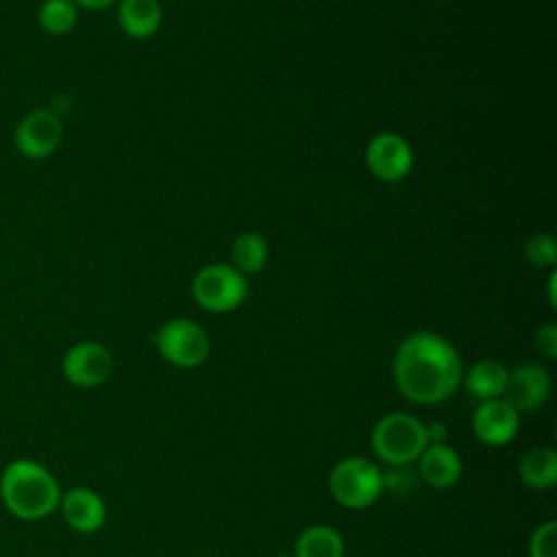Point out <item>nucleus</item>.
<instances>
[{"instance_id": "obj_1", "label": "nucleus", "mask_w": 557, "mask_h": 557, "mask_svg": "<svg viewBox=\"0 0 557 557\" xmlns=\"http://www.w3.org/2000/svg\"><path fill=\"white\" fill-rule=\"evenodd\" d=\"M394 383L416 405H440L461 385L463 363L457 348L437 333L407 335L394 355Z\"/></svg>"}, {"instance_id": "obj_2", "label": "nucleus", "mask_w": 557, "mask_h": 557, "mask_svg": "<svg viewBox=\"0 0 557 557\" xmlns=\"http://www.w3.org/2000/svg\"><path fill=\"white\" fill-rule=\"evenodd\" d=\"M0 500L13 518L35 522L59 509L61 487L39 461L15 459L0 474Z\"/></svg>"}, {"instance_id": "obj_3", "label": "nucleus", "mask_w": 557, "mask_h": 557, "mask_svg": "<svg viewBox=\"0 0 557 557\" xmlns=\"http://www.w3.org/2000/svg\"><path fill=\"white\" fill-rule=\"evenodd\" d=\"M372 450L389 466H409L418 461L429 446L424 422L411 413L394 411L383 416L372 429Z\"/></svg>"}, {"instance_id": "obj_4", "label": "nucleus", "mask_w": 557, "mask_h": 557, "mask_svg": "<svg viewBox=\"0 0 557 557\" xmlns=\"http://www.w3.org/2000/svg\"><path fill=\"white\" fill-rule=\"evenodd\" d=\"M383 472L366 457H346L329 474V492L346 509H366L383 494Z\"/></svg>"}, {"instance_id": "obj_5", "label": "nucleus", "mask_w": 557, "mask_h": 557, "mask_svg": "<svg viewBox=\"0 0 557 557\" xmlns=\"http://www.w3.org/2000/svg\"><path fill=\"white\" fill-rule=\"evenodd\" d=\"M191 294L202 309L213 313H226L244 302L248 294V283L246 276L239 274L233 265L211 263L194 276Z\"/></svg>"}, {"instance_id": "obj_6", "label": "nucleus", "mask_w": 557, "mask_h": 557, "mask_svg": "<svg viewBox=\"0 0 557 557\" xmlns=\"http://www.w3.org/2000/svg\"><path fill=\"white\" fill-rule=\"evenodd\" d=\"M154 346L176 368H198L209 357L207 333L187 318L165 322L154 335Z\"/></svg>"}, {"instance_id": "obj_7", "label": "nucleus", "mask_w": 557, "mask_h": 557, "mask_svg": "<svg viewBox=\"0 0 557 557\" xmlns=\"http://www.w3.org/2000/svg\"><path fill=\"white\" fill-rule=\"evenodd\" d=\"M63 141V122L50 109H33L20 117L13 128L15 150L30 161L48 159Z\"/></svg>"}, {"instance_id": "obj_8", "label": "nucleus", "mask_w": 557, "mask_h": 557, "mask_svg": "<svg viewBox=\"0 0 557 557\" xmlns=\"http://www.w3.org/2000/svg\"><path fill=\"white\" fill-rule=\"evenodd\" d=\"M63 376L76 387H98L113 372V357L109 348L98 342H78L74 344L61 361Z\"/></svg>"}, {"instance_id": "obj_9", "label": "nucleus", "mask_w": 557, "mask_h": 557, "mask_svg": "<svg viewBox=\"0 0 557 557\" xmlns=\"http://www.w3.org/2000/svg\"><path fill=\"white\" fill-rule=\"evenodd\" d=\"M411 148L396 133L376 135L366 148L368 170L383 183H396L411 170Z\"/></svg>"}, {"instance_id": "obj_10", "label": "nucleus", "mask_w": 557, "mask_h": 557, "mask_svg": "<svg viewBox=\"0 0 557 557\" xmlns=\"http://www.w3.org/2000/svg\"><path fill=\"white\" fill-rule=\"evenodd\" d=\"M520 429V413L505 400H481L472 416V431L487 446L509 444Z\"/></svg>"}, {"instance_id": "obj_11", "label": "nucleus", "mask_w": 557, "mask_h": 557, "mask_svg": "<svg viewBox=\"0 0 557 557\" xmlns=\"http://www.w3.org/2000/svg\"><path fill=\"white\" fill-rule=\"evenodd\" d=\"M550 394V374L540 363H520L507 376L503 398L518 411H533L546 403Z\"/></svg>"}, {"instance_id": "obj_12", "label": "nucleus", "mask_w": 557, "mask_h": 557, "mask_svg": "<svg viewBox=\"0 0 557 557\" xmlns=\"http://www.w3.org/2000/svg\"><path fill=\"white\" fill-rule=\"evenodd\" d=\"M59 509L65 524L78 533H94L107 520L104 500L89 487H72L63 492Z\"/></svg>"}, {"instance_id": "obj_13", "label": "nucleus", "mask_w": 557, "mask_h": 557, "mask_svg": "<svg viewBox=\"0 0 557 557\" xmlns=\"http://www.w3.org/2000/svg\"><path fill=\"white\" fill-rule=\"evenodd\" d=\"M463 472V461L450 444H429L418 457V474L433 490L453 487Z\"/></svg>"}, {"instance_id": "obj_14", "label": "nucleus", "mask_w": 557, "mask_h": 557, "mask_svg": "<svg viewBox=\"0 0 557 557\" xmlns=\"http://www.w3.org/2000/svg\"><path fill=\"white\" fill-rule=\"evenodd\" d=\"M509 370L494 359H481L474 366H470L468 372L461 376V385L466 392L479 400H494L503 398L507 387Z\"/></svg>"}, {"instance_id": "obj_15", "label": "nucleus", "mask_w": 557, "mask_h": 557, "mask_svg": "<svg viewBox=\"0 0 557 557\" xmlns=\"http://www.w3.org/2000/svg\"><path fill=\"white\" fill-rule=\"evenodd\" d=\"M120 28L133 39H146L161 26L159 0H117Z\"/></svg>"}, {"instance_id": "obj_16", "label": "nucleus", "mask_w": 557, "mask_h": 557, "mask_svg": "<svg viewBox=\"0 0 557 557\" xmlns=\"http://www.w3.org/2000/svg\"><path fill=\"white\" fill-rule=\"evenodd\" d=\"M518 474L531 490H550L557 483V453L550 446L529 448L520 457Z\"/></svg>"}, {"instance_id": "obj_17", "label": "nucleus", "mask_w": 557, "mask_h": 557, "mask_svg": "<svg viewBox=\"0 0 557 557\" xmlns=\"http://www.w3.org/2000/svg\"><path fill=\"white\" fill-rule=\"evenodd\" d=\"M296 557H344L342 535L326 524L307 527L294 546Z\"/></svg>"}, {"instance_id": "obj_18", "label": "nucleus", "mask_w": 557, "mask_h": 557, "mask_svg": "<svg viewBox=\"0 0 557 557\" xmlns=\"http://www.w3.org/2000/svg\"><path fill=\"white\" fill-rule=\"evenodd\" d=\"M231 257H233V268L239 274L244 276L257 274L268 263V244L259 233H252V231L242 233L233 242Z\"/></svg>"}, {"instance_id": "obj_19", "label": "nucleus", "mask_w": 557, "mask_h": 557, "mask_svg": "<svg viewBox=\"0 0 557 557\" xmlns=\"http://www.w3.org/2000/svg\"><path fill=\"white\" fill-rule=\"evenodd\" d=\"M78 20V7L74 0H44L37 11V22L48 35H67Z\"/></svg>"}, {"instance_id": "obj_20", "label": "nucleus", "mask_w": 557, "mask_h": 557, "mask_svg": "<svg viewBox=\"0 0 557 557\" xmlns=\"http://www.w3.org/2000/svg\"><path fill=\"white\" fill-rule=\"evenodd\" d=\"M524 257L535 268H553L557 261V244L548 233H535L524 242Z\"/></svg>"}, {"instance_id": "obj_21", "label": "nucleus", "mask_w": 557, "mask_h": 557, "mask_svg": "<svg viewBox=\"0 0 557 557\" xmlns=\"http://www.w3.org/2000/svg\"><path fill=\"white\" fill-rule=\"evenodd\" d=\"M531 557H557V522L546 520L540 524L529 540Z\"/></svg>"}, {"instance_id": "obj_22", "label": "nucleus", "mask_w": 557, "mask_h": 557, "mask_svg": "<svg viewBox=\"0 0 557 557\" xmlns=\"http://www.w3.org/2000/svg\"><path fill=\"white\" fill-rule=\"evenodd\" d=\"M535 348L546 359H555L557 357V324L555 322H546L544 326L537 329V333H535Z\"/></svg>"}, {"instance_id": "obj_23", "label": "nucleus", "mask_w": 557, "mask_h": 557, "mask_svg": "<svg viewBox=\"0 0 557 557\" xmlns=\"http://www.w3.org/2000/svg\"><path fill=\"white\" fill-rule=\"evenodd\" d=\"M424 433H426V442L429 444H444L446 435H448V426L442 420L435 422H424Z\"/></svg>"}, {"instance_id": "obj_24", "label": "nucleus", "mask_w": 557, "mask_h": 557, "mask_svg": "<svg viewBox=\"0 0 557 557\" xmlns=\"http://www.w3.org/2000/svg\"><path fill=\"white\" fill-rule=\"evenodd\" d=\"M74 4L78 9H87V11H102V9L117 4V0H74Z\"/></svg>"}, {"instance_id": "obj_25", "label": "nucleus", "mask_w": 557, "mask_h": 557, "mask_svg": "<svg viewBox=\"0 0 557 557\" xmlns=\"http://www.w3.org/2000/svg\"><path fill=\"white\" fill-rule=\"evenodd\" d=\"M555 283H557V276H555V272L548 276V302H550V307H555V302H557V296H555Z\"/></svg>"}, {"instance_id": "obj_26", "label": "nucleus", "mask_w": 557, "mask_h": 557, "mask_svg": "<svg viewBox=\"0 0 557 557\" xmlns=\"http://www.w3.org/2000/svg\"><path fill=\"white\" fill-rule=\"evenodd\" d=\"M276 557H296L294 553H281V555H276Z\"/></svg>"}]
</instances>
